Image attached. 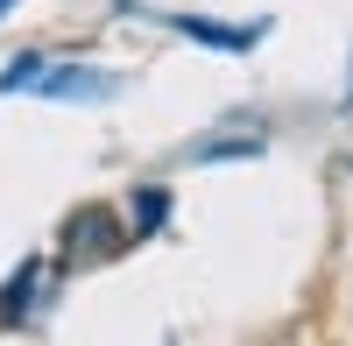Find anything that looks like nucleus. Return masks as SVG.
I'll list each match as a JSON object with an SVG mask.
<instances>
[{
  "mask_svg": "<svg viewBox=\"0 0 353 346\" xmlns=\"http://www.w3.org/2000/svg\"><path fill=\"white\" fill-rule=\"evenodd\" d=\"M0 92H36V99H106L113 92V71L92 64H50V57H14Z\"/></svg>",
  "mask_w": 353,
  "mask_h": 346,
  "instance_id": "obj_1",
  "label": "nucleus"
},
{
  "mask_svg": "<svg viewBox=\"0 0 353 346\" xmlns=\"http://www.w3.org/2000/svg\"><path fill=\"white\" fill-rule=\"evenodd\" d=\"M43 276H50V262H43V254H28V262L0 283V325H21V318H28V297L43 290Z\"/></svg>",
  "mask_w": 353,
  "mask_h": 346,
  "instance_id": "obj_3",
  "label": "nucleus"
},
{
  "mask_svg": "<svg viewBox=\"0 0 353 346\" xmlns=\"http://www.w3.org/2000/svg\"><path fill=\"white\" fill-rule=\"evenodd\" d=\"M346 99H353V85H346Z\"/></svg>",
  "mask_w": 353,
  "mask_h": 346,
  "instance_id": "obj_6",
  "label": "nucleus"
},
{
  "mask_svg": "<svg viewBox=\"0 0 353 346\" xmlns=\"http://www.w3.org/2000/svg\"><path fill=\"white\" fill-rule=\"evenodd\" d=\"M128 212H134V234H156V226L170 219V191L163 184H134V205Z\"/></svg>",
  "mask_w": 353,
  "mask_h": 346,
  "instance_id": "obj_4",
  "label": "nucleus"
},
{
  "mask_svg": "<svg viewBox=\"0 0 353 346\" xmlns=\"http://www.w3.org/2000/svg\"><path fill=\"white\" fill-rule=\"evenodd\" d=\"M176 36H191V43H212V50H248V43H261V21H248V28H226V21H205V14H163Z\"/></svg>",
  "mask_w": 353,
  "mask_h": 346,
  "instance_id": "obj_2",
  "label": "nucleus"
},
{
  "mask_svg": "<svg viewBox=\"0 0 353 346\" xmlns=\"http://www.w3.org/2000/svg\"><path fill=\"white\" fill-rule=\"evenodd\" d=\"M8 8H14V0H0V14H8Z\"/></svg>",
  "mask_w": 353,
  "mask_h": 346,
  "instance_id": "obj_5",
  "label": "nucleus"
}]
</instances>
